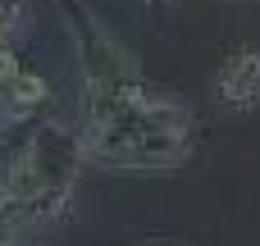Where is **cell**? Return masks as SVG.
Here are the masks:
<instances>
[{
  "label": "cell",
  "mask_w": 260,
  "mask_h": 246,
  "mask_svg": "<svg viewBox=\"0 0 260 246\" xmlns=\"http://www.w3.org/2000/svg\"><path fill=\"white\" fill-rule=\"evenodd\" d=\"M82 137L64 123H46L0 173V224H50L73 196Z\"/></svg>",
  "instance_id": "6da1fadb"
},
{
  "label": "cell",
  "mask_w": 260,
  "mask_h": 246,
  "mask_svg": "<svg viewBox=\"0 0 260 246\" xmlns=\"http://www.w3.org/2000/svg\"><path fill=\"white\" fill-rule=\"evenodd\" d=\"M215 100L247 114L260 105V50H233L215 73Z\"/></svg>",
  "instance_id": "7a4b0ae2"
}]
</instances>
